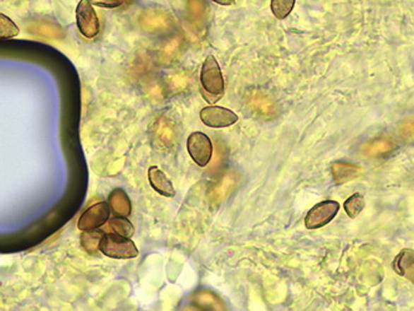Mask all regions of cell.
Returning a JSON list of instances; mask_svg holds the SVG:
<instances>
[{
    "instance_id": "3957f363",
    "label": "cell",
    "mask_w": 414,
    "mask_h": 311,
    "mask_svg": "<svg viewBox=\"0 0 414 311\" xmlns=\"http://www.w3.org/2000/svg\"><path fill=\"white\" fill-rule=\"evenodd\" d=\"M93 4L90 0H80L76 8V25L81 35L88 39L97 37L100 33V21Z\"/></svg>"
},
{
    "instance_id": "d6986e66",
    "label": "cell",
    "mask_w": 414,
    "mask_h": 311,
    "mask_svg": "<svg viewBox=\"0 0 414 311\" xmlns=\"http://www.w3.org/2000/svg\"><path fill=\"white\" fill-rule=\"evenodd\" d=\"M214 3H217L219 6H233L235 0H212Z\"/></svg>"
},
{
    "instance_id": "8fae6325",
    "label": "cell",
    "mask_w": 414,
    "mask_h": 311,
    "mask_svg": "<svg viewBox=\"0 0 414 311\" xmlns=\"http://www.w3.org/2000/svg\"><path fill=\"white\" fill-rule=\"evenodd\" d=\"M394 266L399 275L414 283V250H402L394 260Z\"/></svg>"
},
{
    "instance_id": "4fadbf2b",
    "label": "cell",
    "mask_w": 414,
    "mask_h": 311,
    "mask_svg": "<svg viewBox=\"0 0 414 311\" xmlns=\"http://www.w3.org/2000/svg\"><path fill=\"white\" fill-rule=\"evenodd\" d=\"M106 229L111 233L119 234L127 238H132L135 235V227L132 225L127 217H116L109 219Z\"/></svg>"
},
{
    "instance_id": "30bf717a",
    "label": "cell",
    "mask_w": 414,
    "mask_h": 311,
    "mask_svg": "<svg viewBox=\"0 0 414 311\" xmlns=\"http://www.w3.org/2000/svg\"><path fill=\"white\" fill-rule=\"evenodd\" d=\"M109 204L117 217H129L132 211L131 201L124 189H114L109 196Z\"/></svg>"
},
{
    "instance_id": "2e32d148",
    "label": "cell",
    "mask_w": 414,
    "mask_h": 311,
    "mask_svg": "<svg viewBox=\"0 0 414 311\" xmlns=\"http://www.w3.org/2000/svg\"><path fill=\"white\" fill-rule=\"evenodd\" d=\"M365 208V198L361 193H356L347 199L345 202V211L348 217L356 218Z\"/></svg>"
},
{
    "instance_id": "5b68a950",
    "label": "cell",
    "mask_w": 414,
    "mask_h": 311,
    "mask_svg": "<svg viewBox=\"0 0 414 311\" xmlns=\"http://www.w3.org/2000/svg\"><path fill=\"white\" fill-rule=\"evenodd\" d=\"M199 117L203 124L211 129L230 127L234 124H237L239 119L238 115L232 110L222 107V106H215V105H211L201 110Z\"/></svg>"
},
{
    "instance_id": "9c48e42d",
    "label": "cell",
    "mask_w": 414,
    "mask_h": 311,
    "mask_svg": "<svg viewBox=\"0 0 414 311\" xmlns=\"http://www.w3.org/2000/svg\"><path fill=\"white\" fill-rule=\"evenodd\" d=\"M362 168L350 162H336L332 166V178L336 184H345L361 176Z\"/></svg>"
},
{
    "instance_id": "52a82bcc",
    "label": "cell",
    "mask_w": 414,
    "mask_h": 311,
    "mask_svg": "<svg viewBox=\"0 0 414 311\" xmlns=\"http://www.w3.org/2000/svg\"><path fill=\"white\" fill-rule=\"evenodd\" d=\"M338 211H340V204L335 201H325V202L316 204L315 207L310 209V212L306 216V228H321L336 217Z\"/></svg>"
},
{
    "instance_id": "ac0fdd59",
    "label": "cell",
    "mask_w": 414,
    "mask_h": 311,
    "mask_svg": "<svg viewBox=\"0 0 414 311\" xmlns=\"http://www.w3.org/2000/svg\"><path fill=\"white\" fill-rule=\"evenodd\" d=\"M93 6L105 8V9H114L124 6V0H90Z\"/></svg>"
},
{
    "instance_id": "e0dca14e",
    "label": "cell",
    "mask_w": 414,
    "mask_h": 311,
    "mask_svg": "<svg viewBox=\"0 0 414 311\" xmlns=\"http://www.w3.org/2000/svg\"><path fill=\"white\" fill-rule=\"evenodd\" d=\"M19 28L16 25L14 21L11 20V18L0 14V37L1 39H11L19 35Z\"/></svg>"
},
{
    "instance_id": "277c9868",
    "label": "cell",
    "mask_w": 414,
    "mask_h": 311,
    "mask_svg": "<svg viewBox=\"0 0 414 311\" xmlns=\"http://www.w3.org/2000/svg\"><path fill=\"white\" fill-rule=\"evenodd\" d=\"M187 150L194 163H197L199 167L208 166V163L212 160V141L201 131L189 135L187 140Z\"/></svg>"
},
{
    "instance_id": "7c38bea8",
    "label": "cell",
    "mask_w": 414,
    "mask_h": 311,
    "mask_svg": "<svg viewBox=\"0 0 414 311\" xmlns=\"http://www.w3.org/2000/svg\"><path fill=\"white\" fill-rule=\"evenodd\" d=\"M394 148V142L387 140V139H377V140L371 141L362 146L363 155L371 156V157H378V156L387 155L392 152Z\"/></svg>"
},
{
    "instance_id": "7a4b0ae2",
    "label": "cell",
    "mask_w": 414,
    "mask_h": 311,
    "mask_svg": "<svg viewBox=\"0 0 414 311\" xmlns=\"http://www.w3.org/2000/svg\"><path fill=\"white\" fill-rule=\"evenodd\" d=\"M100 252L112 259H134L138 257L135 242L116 233L105 234L100 243Z\"/></svg>"
},
{
    "instance_id": "9a60e30c",
    "label": "cell",
    "mask_w": 414,
    "mask_h": 311,
    "mask_svg": "<svg viewBox=\"0 0 414 311\" xmlns=\"http://www.w3.org/2000/svg\"><path fill=\"white\" fill-rule=\"evenodd\" d=\"M295 6V0H271V11L280 20L290 14Z\"/></svg>"
},
{
    "instance_id": "ba28073f",
    "label": "cell",
    "mask_w": 414,
    "mask_h": 311,
    "mask_svg": "<svg viewBox=\"0 0 414 311\" xmlns=\"http://www.w3.org/2000/svg\"><path fill=\"white\" fill-rule=\"evenodd\" d=\"M148 182L155 192L163 197L173 198L176 196V189L171 180L167 177L165 172L158 167L152 166L148 170Z\"/></svg>"
},
{
    "instance_id": "6da1fadb",
    "label": "cell",
    "mask_w": 414,
    "mask_h": 311,
    "mask_svg": "<svg viewBox=\"0 0 414 311\" xmlns=\"http://www.w3.org/2000/svg\"><path fill=\"white\" fill-rule=\"evenodd\" d=\"M201 91L208 104H217L225 93V83L217 59L208 55L201 70Z\"/></svg>"
},
{
    "instance_id": "8992f818",
    "label": "cell",
    "mask_w": 414,
    "mask_h": 311,
    "mask_svg": "<svg viewBox=\"0 0 414 311\" xmlns=\"http://www.w3.org/2000/svg\"><path fill=\"white\" fill-rule=\"evenodd\" d=\"M111 207L107 202H99L88 207L78 218V228L83 230H93L104 227L109 222Z\"/></svg>"
},
{
    "instance_id": "5bb4252c",
    "label": "cell",
    "mask_w": 414,
    "mask_h": 311,
    "mask_svg": "<svg viewBox=\"0 0 414 311\" xmlns=\"http://www.w3.org/2000/svg\"><path fill=\"white\" fill-rule=\"evenodd\" d=\"M105 233L100 229H93V230H83L81 234V245L83 248L90 253L95 254L100 250V243L101 239L104 237Z\"/></svg>"
}]
</instances>
